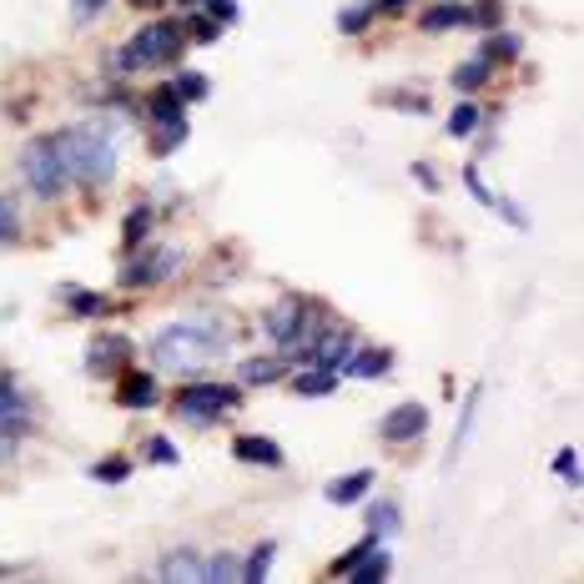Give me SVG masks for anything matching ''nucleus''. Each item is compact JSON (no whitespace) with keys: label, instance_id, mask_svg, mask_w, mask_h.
I'll return each mask as SVG.
<instances>
[{"label":"nucleus","instance_id":"1","mask_svg":"<svg viewBox=\"0 0 584 584\" xmlns=\"http://www.w3.org/2000/svg\"><path fill=\"white\" fill-rule=\"evenodd\" d=\"M227 338L232 333H227L222 318L197 312V318L172 322V328H162V333L152 338V363L167 373H191V368H202V363H212L227 348Z\"/></svg>","mask_w":584,"mask_h":584},{"label":"nucleus","instance_id":"2","mask_svg":"<svg viewBox=\"0 0 584 584\" xmlns=\"http://www.w3.org/2000/svg\"><path fill=\"white\" fill-rule=\"evenodd\" d=\"M60 152V167L66 181H81V187H107L111 172H117V142L101 121H81V126H66V132L51 136Z\"/></svg>","mask_w":584,"mask_h":584},{"label":"nucleus","instance_id":"3","mask_svg":"<svg viewBox=\"0 0 584 584\" xmlns=\"http://www.w3.org/2000/svg\"><path fill=\"white\" fill-rule=\"evenodd\" d=\"M187 46V31L177 21H152L132 36V46L117 56V76H132V71H152V66H172Z\"/></svg>","mask_w":584,"mask_h":584},{"label":"nucleus","instance_id":"4","mask_svg":"<svg viewBox=\"0 0 584 584\" xmlns=\"http://www.w3.org/2000/svg\"><path fill=\"white\" fill-rule=\"evenodd\" d=\"M21 172L25 181H31V191H36L41 202H56L60 191H66V167H60V152L51 136H36V142L21 152Z\"/></svg>","mask_w":584,"mask_h":584},{"label":"nucleus","instance_id":"5","mask_svg":"<svg viewBox=\"0 0 584 584\" xmlns=\"http://www.w3.org/2000/svg\"><path fill=\"white\" fill-rule=\"evenodd\" d=\"M238 388H227V383H197V388H181L177 398V414L191 418V423H217L227 408H238Z\"/></svg>","mask_w":584,"mask_h":584},{"label":"nucleus","instance_id":"6","mask_svg":"<svg viewBox=\"0 0 584 584\" xmlns=\"http://www.w3.org/2000/svg\"><path fill=\"white\" fill-rule=\"evenodd\" d=\"M312 302H302V298H283V302H273V308H267V318H263V328H267V338H273V343H298V333L302 328H308L312 322Z\"/></svg>","mask_w":584,"mask_h":584},{"label":"nucleus","instance_id":"7","mask_svg":"<svg viewBox=\"0 0 584 584\" xmlns=\"http://www.w3.org/2000/svg\"><path fill=\"white\" fill-rule=\"evenodd\" d=\"M429 433V408L423 404H398L394 414L383 418V439L388 443H414Z\"/></svg>","mask_w":584,"mask_h":584},{"label":"nucleus","instance_id":"8","mask_svg":"<svg viewBox=\"0 0 584 584\" xmlns=\"http://www.w3.org/2000/svg\"><path fill=\"white\" fill-rule=\"evenodd\" d=\"M181 267V252L177 247H167V252H156V257H146V263H132L126 273H121V287H156L162 277H172Z\"/></svg>","mask_w":584,"mask_h":584},{"label":"nucleus","instance_id":"9","mask_svg":"<svg viewBox=\"0 0 584 584\" xmlns=\"http://www.w3.org/2000/svg\"><path fill=\"white\" fill-rule=\"evenodd\" d=\"M132 359V343L126 338H91V359H86V373L91 378H107V373H121Z\"/></svg>","mask_w":584,"mask_h":584},{"label":"nucleus","instance_id":"10","mask_svg":"<svg viewBox=\"0 0 584 584\" xmlns=\"http://www.w3.org/2000/svg\"><path fill=\"white\" fill-rule=\"evenodd\" d=\"M156 580H167V584L202 580V554H197V549H172V554L156 560Z\"/></svg>","mask_w":584,"mask_h":584},{"label":"nucleus","instance_id":"11","mask_svg":"<svg viewBox=\"0 0 584 584\" xmlns=\"http://www.w3.org/2000/svg\"><path fill=\"white\" fill-rule=\"evenodd\" d=\"M121 408H132V414H142V408H156V398H162V388H156L152 373H121Z\"/></svg>","mask_w":584,"mask_h":584},{"label":"nucleus","instance_id":"12","mask_svg":"<svg viewBox=\"0 0 584 584\" xmlns=\"http://www.w3.org/2000/svg\"><path fill=\"white\" fill-rule=\"evenodd\" d=\"M232 459H242V464H263V469H277V464H283V449H277L273 439H257V433H242V439L232 443Z\"/></svg>","mask_w":584,"mask_h":584},{"label":"nucleus","instance_id":"13","mask_svg":"<svg viewBox=\"0 0 584 584\" xmlns=\"http://www.w3.org/2000/svg\"><path fill=\"white\" fill-rule=\"evenodd\" d=\"M25 408H31V398L21 394L15 373L0 368V423H15V429H25Z\"/></svg>","mask_w":584,"mask_h":584},{"label":"nucleus","instance_id":"14","mask_svg":"<svg viewBox=\"0 0 584 584\" xmlns=\"http://www.w3.org/2000/svg\"><path fill=\"white\" fill-rule=\"evenodd\" d=\"M388 363H394L388 348H363V353H348L338 373H348V378H378V373H388Z\"/></svg>","mask_w":584,"mask_h":584},{"label":"nucleus","instance_id":"15","mask_svg":"<svg viewBox=\"0 0 584 584\" xmlns=\"http://www.w3.org/2000/svg\"><path fill=\"white\" fill-rule=\"evenodd\" d=\"M464 25H474V15L459 0H439V5L423 11V31H464Z\"/></svg>","mask_w":584,"mask_h":584},{"label":"nucleus","instance_id":"16","mask_svg":"<svg viewBox=\"0 0 584 584\" xmlns=\"http://www.w3.org/2000/svg\"><path fill=\"white\" fill-rule=\"evenodd\" d=\"M373 489V469H359V474H343V478H333V484H328V504H359L363 494Z\"/></svg>","mask_w":584,"mask_h":584},{"label":"nucleus","instance_id":"17","mask_svg":"<svg viewBox=\"0 0 584 584\" xmlns=\"http://www.w3.org/2000/svg\"><path fill=\"white\" fill-rule=\"evenodd\" d=\"M60 298H66V308H71L76 318H101V312H111V302L101 298V293H81V287H66Z\"/></svg>","mask_w":584,"mask_h":584},{"label":"nucleus","instance_id":"18","mask_svg":"<svg viewBox=\"0 0 584 584\" xmlns=\"http://www.w3.org/2000/svg\"><path fill=\"white\" fill-rule=\"evenodd\" d=\"M152 222H156V212H152V207H132V212H126V227H121V238H126V247H142V242L152 238Z\"/></svg>","mask_w":584,"mask_h":584},{"label":"nucleus","instance_id":"19","mask_svg":"<svg viewBox=\"0 0 584 584\" xmlns=\"http://www.w3.org/2000/svg\"><path fill=\"white\" fill-rule=\"evenodd\" d=\"M489 76H494V60L474 56V60H464V66L453 71V86H459V91H478V86L489 81Z\"/></svg>","mask_w":584,"mask_h":584},{"label":"nucleus","instance_id":"20","mask_svg":"<svg viewBox=\"0 0 584 584\" xmlns=\"http://www.w3.org/2000/svg\"><path fill=\"white\" fill-rule=\"evenodd\" d=\"M283 368H287V359H247L238 368V378L242 383H277V378H283Z\"/></svg>","mask_w":584,"mask_h":584},{"label":"nucleus","instance_id":"21","mask_svg":"<svg viewBox=\"0 0 584 584\" xmlns=\"http://www.w3.org/2000/svg\"><path fill=\"white\" fill-rule=\"evenodd\" d=\"M181 142H187V117H181V121H162V126H156V136H152V156H172Z\"/></svg>","mask_w":584,"mask_h":584},{"label":"nucleus","instance_id":"22","mask_svg":"<svg viewBox=\"0 0 584 584\" xmlns=\"http://www.w3.org/2000/svg\"><path fill=\"white\" fill-rule=\"evenodd\" d=\"M181 107H187V101H181L172 86H162V91L152 96V111H146V117H152V126H162V121H181Z\"/></svg>","mask_w":584,"mask_h":584},{"label":"nucleus","instance_id":"23","mask_svg":"<svg viewBox=\"0 0 584 584\" xmlns=\"http://www.w3.org/2000/svg\"><path fill=\"white\" fill-rule=\"evenodd\" d=\"M388 560H394V554H383V544H373L368 554H363V560L353 564V570H348V574H353V580H359V584L383 580V574H388Z\"/></svg>","mask_w":584,"mask_h":584},{"label":"nucleus","instance_id":"24","mask_svg":"<svg viewBox=\"0 0 584 584\" xmlns=\"http://www.w3.org/2000/svg\"><path fill=\"white\" fill-rule=\"evenodd\" d=\"M519 36H514V31H494L489 41H484V51H478V56L484 60H519Z\"/></svg>","mask_w":584,"mask_h":584},{"label":"nucleus","instance_id":"25","mask_svg":"<svg viewBox=\"0 0 584 584\" xmlns=\"http://www.w3.org/2000/svg\"><path fill=\"white\" fill-rule=\"evenodd\" d=\"M478 121H484V107H478V101H464V107H453L449 136H474V132H478Z\"/></svg>","mask_w":584,"mask_h":584},{"label":"nucleus","instance_id":"26","mask_svg":"<svg viewBox=\"0 0 584 584\" xmlns=\"http://www.w3.org/2000/svg\"><path fill=\"white\" fill-rule=\"evenodd\" d=\"M91 478H96V484H126V478H132V459H121V453H111V459L91 464Z\"/></svg>","mask_w":584,"mask_h":584},{"label":"nucleus","instance_id":"27","mask_svg":"<svg viewBox=\"0 0 584 584\" xmlns=\"http://www.w3.org/2000/svg\"><path fill=\"white\" fill-rule=\"evenodd\" d=\"M242 574V560L238 554H212V560H202V580H217V584H227V580H238Z\"/></svg>","mask_w":584,"mask_h":584},{"label":"nucleus","instance_id":"28","mask_svg":"<svg viewBox=\"0 0 584 584\" xmlns=\"http://www.w3.org/2000/svg\"><path fill=\"white\" fill-rule=\"evenodd\" d=\"M333 383H338V373H328V368H312V373H302L293 388H298L302 398H322V394H333Z\"/></svg>","mask_w":584,"mask_h":584},{"label":"nucleus","instance_id":"29","mask_svg":"<svg viewBox=\"0 0 584 584\" xmlns=\"http://www.w3.org/2000/svg\"><path fill=\"white\" fill-rule=\"evenodd\" d=\"M273 554H277L273 544H257V549H252V560L242 564V580H252V584L267 580V564H273Z\"/></svg>","mask_w":584,"mask_h":584},{"label":"nucleus","instance_id":"30","mask_svg":"<svg viewBox=\"0 0 584 584\" xmlns=\"http://www.w3.org/2000/svg\"><path fill=\"white\" fill-rule=\"evenodd\" d=\"M368 529H373V535H398V509H394V504H373Z\"/></svg>","mask_w":584,"mask_h":584},{"label":"nucleus","instance_id":"31","mask_svg":"<svg viewBox=\"0 0 584 584\" xmlns=\"http://www.w3.org/2000/svg\"><path fill=\"white\" fill-rule=\"evenodd\" d=\"M21 238V212H15V202L0 191V242H15Z\"/></svg>","mask_w":584,"mask_h":584},{"label":"nucleus","instance_id":"32","mask_svg":"<svg viewBox=\"0 0 584 584\" xmlns=\"http://www.w3.org/2000/svg\"><path fill=\"white\" fill-rule=\"evenodd\" d=\"M368 21H373V5H353V11L338 15V31H343V36H359Z\"/></svg>","mask_w":584,"mask_h":584},{"label":"nucleus","instance_id":"33","mask_svg":"<svg viewBox=\"0 0 584 584\" xmlns=\"http://www.w3.org/2000/svg\"><path fill=\"white\" fill-rule=\"evenodd\" d=\"M474 414H478V388H474V398L464 404V418H459V433H453V459H459V449H464L469 433H474Z\"/></svg>","mask_w":584,"mask_h":584},{"label":"nucleus","instance_id":"34","mask_svg":"<svg viewBox=\"0 0 584 584\" xmlns=\"http://www.w3.org/2000/svg\"><path fill=\"white\" fill-rule=\"evenodd\" d=\"M469 15H474V25H489V31H499V21H504L499 0H478V5H469Z\"/></svg>","mask_w":584,"mask_h":584},{"label":"nucleus","instance_id":"35","mask_svg":"<svg viewBox=\"0 0 584 584\" xmlns=\"http://www.w3.org/2000/svg\"><path fill=\"white\" fill-rule=\"evenodd\" d=\"M554 474H560L564 484H580V453H574V449L554 453Z\"/></svg>","mask_w":584,"mask_h":584},{"label":"nucleus","instance_id":"36","mask_svg":"<svg viewBox=\"0 0 584 584\" xmlns=\"http://www.w3.org/2000/svg\"><path fill=\"white\" fill-rule=\"evenodd\" d=\"M21 439H25V429H15V423H0V464H11L15 449H21Z\"/></svg>","mask_w":584,"mask_h":584},{"label":"nucleus","instance_id":"37","mask_svg":"<svg viewBox=\"0 0 584 584\" xmlns=\"http://www.w3.org/2000/svg\"><path fill=\"white\" fill-rule=\"evenodd\" d=\"M172 91H177L181 101H202V96H207V81L187 71V76H177V81H172Z\"/></svg>","mask_w":584,"mask_h":584},{"label":"nucleus","instance_id":"38","mask_svg":"<svg viewBox=\"0 0 584 584\" xmlns=\"http://www.w3.org/2000/svg\"><path fill=\"white\" fill-rule=\"evenodd\" d=\"M373 544H378V535H368V539H363V544H353V549H348V554H343V560H338L333 564V574H348V570H353V564H359L363 560V554H368V549Z\"/></svg>","mask_w":584,"mask_h":584},{"label":"nucleus","instance_id":"39","mask_svg":"<svg viewBox=\"0 0 584 584\" xmlns=\"http://www.w3.org/2000/svg\"><path fill=\"white\" fill-rule=\"evenodd\" d=\"M464 187L474 191V197H478V202H484V207H499V197H494V191L484 187V177H478V167H469V172H464Z\"/></svg>","mask_w":584,"mask_h":584},{"label":"nucleus","instance_id":"40","mask_svg":"<svg viewBox=\"0 0 584 584\" xmlns=\"http://www.w3.org/2000/svg\"><path fill=\"white\" fill-rule=\"evenodd\" d=\"M181 31H191V36L202 41V46H207V41H217V21H212V15H191Z\"/></svg>","mask_w":584,"mask_h":584},{"label":"nucleus","instance_id":"41","mask_svg":"<svg viewBox=\"0 0 584 584\" xmlns=\"http://www.w3.org/2000/svg\"><path fill=\"white\" fill-rule=\"evenodd\" d=\"M146 459H152V464H177V449H172L167 439H146Z\"/></svg>","mask_w":584,"mask_h":584},{"label":"nucleus","instance_id":"42","mask_svg":"<svg viewBox=\"0 0 584 584\" xmlns=\"http://www.w3.org/2000/svg\"><path fill=\"white\" fill-rule=\"evenodd\" d=\"M207 5H212V21L217 25H227V21H238V0H207Z\"/></svg>","mask_w":584,"mask_h":584},{"label":"nucleus","instance_id":"43","mask_svg":"<svg viewBox=\"0 0 584 584\" xmlns=\"http://www.w3.org/2000/svg\"><path fill=\"white\" fill-rule=\"evenodd\" d=\"M101 5H107V0H71V15H76V21H91Z\"/></svg>","mask_w":584,"mask_h":584},{"label":"nucleus","instance_id":"44","mask_svg":"<svg viewBox=\"0 0 584 584\" xmlns=\"http://www.w3.org/2000/svg\"><path fill=\"white\" fill-rule=\"evenodd\" d=\"M414 177L423 181V187H429V191H439V172H433L429 162H418V167H414Z\"/></svg>","mask_w":584,"mask_h":584},{"label":"nucleus","instance_id":"45","mask_svg":"<svg viewBox=\"0 0 584 584\" xmlns=\"http://www.w3.org/2000/svg\"><path fill=\"white\" fill-rule=\"evenodd\" d=\"M394 101H398V107H408V111H429L423 96H408V91H394Z\"/></svg>","mask_w":584,"mask_h":584},{"label":"nucleus","instance_id":"46","mask_svg":"<svg viewBox=\"0 0 584 584\" xmlns=\"http://www.w3.org/2000/svg\"><path fill=\"white\" fill-rule=\"evenodd\" d=\"M378 5H383V11H404L408 0H378Z\"/></svg>","mask_w":584,"mask_h":584},{"label":"nucleus","instance_id":"47","mask_svg":"<svg viewBox=\"0 0 584 584\" xmlns=\"http://www.w3.org/2000/svg\"><path fill=\"white\" fill-rule=\"evenodd\" d=\"M132 5H142V11H152V5H162V0H132Z\"/></svg>","mask_w":584,"mask_h":584},{"label":"nucleus","instance_id":"48","mask_svg":"<svg viewBox=\"0 0 584 584\" xmlns=\"http://www.w3.org/2000/svg\"><path fill=\"white\" fill-rule=\"evenodd\" d=\"M202 5H207V0H202Z\"/></svg>","mask_w":584,"mask_h":584}]
</instances>
